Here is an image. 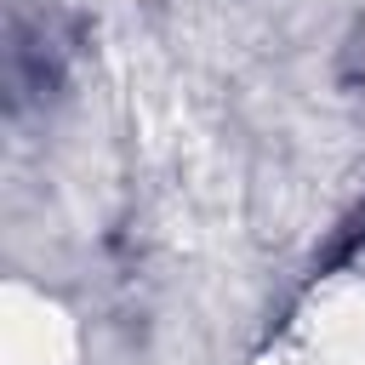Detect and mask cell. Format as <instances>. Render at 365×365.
Instances as JSON below:
<instances>
[{"label":"cell","mask_w":365,"mask_h":365,"mask_svg":"<svg viewBox=\"0 0 365 365\" xmlns=\"http://www.w3.org/2000/svg\"><path fill=\"white\" fill-rule=\"evenodd\" d=\"M342 68H348V80L365 91V29L354 34V46H348V63H342Z\"/></svg>","instance_id":"1"}]
</instances>
